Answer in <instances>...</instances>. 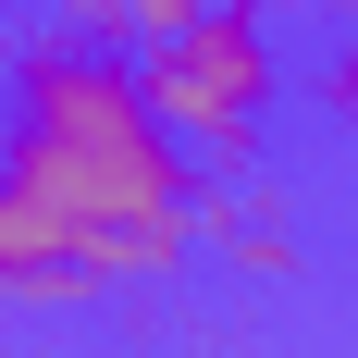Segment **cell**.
I'll return each mask as SVG.
<instances>
[{
	"instance_id": "6da1fadb",
	"label": "cell",
	"mask_w": 358,
	"mask_h": 358,
	"mask_svg": "<svg viewBox=\"0 0 358 358\" xmlns=\"http://www.w3.org/2000/svg\"><path fill=\"white\" fill-rule=\"evenodd\" d=\"M0 99H13L0 185H25L111 296L124 285H173L185 259H198V161L148 111V87H136L124 50H99V37H74V25H37V37H13Z\"/></svg>"
},
{
	"instance_id": "7a4b0ae2",
	"label": "cell",
	"mask_w": 358,
	"mask_h": 358,
	"mask_svg": "<svg viewBox=\"0 0 358 358\" xmlns=\"http://www.w3.org/2000/svg\"><path fill=\"white\" fill-rule=\"evenodd\" d=\"M136 87L185 136L198 173H259V136H272V99H285L272 0H210V13H185L161 50H136Z\"/></svg>"
},
{
	"instance_id": "3957f363",
	"label": "cell",
	"mask_w": 358,
	"mask_h": 358,
	"mask_svg": "<svg viewBox=\"0 0 358 358\" xmlns=\"http://www.w3.org/2000/svg\"><path fill=\"white\" fill-rule=\"evenodd\" d=\"M99 296H111V285L74 259V235L37 210L25 185H0V309H37V322H87Z\"/></svg>"
},
{
	"instance_id": "277c9868",
	"label": "cell",
	"mask_w": 358,
	"mask_h": 358,
	"mask_svg": "<svg viewBox=\"0 0 358 358\" xmlns=\"http://www.w3.org/2000/svg\"><path fill=\"white\" fill-rule=\"evenodd\" d=\"M198 248H210V259H235V272H259V285H285V272H296V210L272 198V185L222 173L210 198H198Z\"/></svg>"
},
{
	"instance_id": "5b68a950",
	"label": "cell",
	"mask_w": 358,
	"mask_h": 358,
	"mask_svg": "<svg viewBox=\"0 0 358 358\" xmlns=\"http://www.w3.org/2000/svg\"><path fill=\"white\" fill-rule=\"evenodd\" d=\"M185 13H210V0H50V25L99 37V50H124V62H136V50H161Z\"/></svg>"
},
{
	"instance_id": "8992f818",
	"label": "cell",
	"mask_w": 358,
	"mask_h": 358,
	"mask_svg": "<svg viewBox=\"0 0 358 358\" xmlns=\"http://www.w3.org/2000/svg\"><path fill=\"white\" fill-rule=\"evenodd\" d=\"M309 111H322L334 136H358V50H322V74H309Z\"/></svg>"
},
{
	"instance_id": "52a82bcc",
	"label": "cell",
	"mask_w": 358,
	"mask_h": 358,
	"mask_svg": "<svg viewBox=\"0 0 358 358\" xmlns=\"http://www.w3.org/2000/svg\"><path fill=\"white\" fill-rule=\"evenodd\" d=\"M309 13H334V25H358V0H309Z\"/></svg>"
}]
</instances>
